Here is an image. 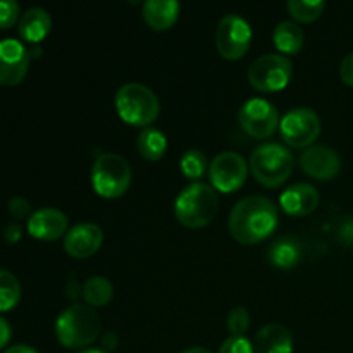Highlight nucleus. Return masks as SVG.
I'll return each mask as SVG.
<instances>
[{
    "label": "nucleus",
    "mask_w": 353,
    "mask_h": 353,
    "mask_svg": "<svg viewBox=\"0 0 353 353\" xmlns=\"http://www.w3.org/2000/svg\"><path fill=\"white\" fill-rule=\"evenodd\" d=\"M116 347H117V336L114 333H107L102 340V350H105L107 353H109Z\"/></svg>",
    "instance_id": "obj_35"
},
{
    "label": "nucleus",
    "mask_w": 353,
    "mask_h": 353,
    "mask_svg": "<svg viewBox=\"0 0 353 353\" xmlns=\"http://www.w3.org/2000/svg\"><path fill=\"white\" fill-rule=\"evenodd\" d=\"M116 110L123 123L134 128H148L161 114V102L148 86L128 83L117 90Z\"/></svg>",
    "instance_id": "obj_5"
},
{
    "label": "nucleus",
    "mask_w": 353,
    "mask_h": 353,
    "mask_svg": "<svg viewBox=\"0 0 353 353\" xmlns=\"http://www.w3.org/2000/svg\"><path fill=\"white\" fill-rule=\"evenodd\" d=\"M19 19V2L17 0H0V30H9Z\"/></svg>",
    "instance_id": "obj_28"
},
{
    "label": "nucleus",
    "mask_w": 353,
    "mask_h": 353,
    "mask_svg": "<svg viewBox=\"0 0 353 353\" xmlns=\"http://www.w3.org/2000/svg\"><path fill=\"white\" fill-rule=\"evenodd\" d=\"M272 41H274L276 48L281 52V55H296L303 47V37L302 28L299 26V23H293V21H283L278 26L274 28V33H272Z\"/></svg>",
    "instance_id": "obj_21"
},
{
    "label": "nucleus",
    "mask_w": 353,
    "mask_h": 353,
    "mask_svg": "<svg viewBox=\"0 0 353 353\" xmlns=\"http://www.w3.org/2000/svg\"><path fill=\"white\" fill-rule=\"evenodd\" d=\"M326 0H288V12L299 24H310L319 19Z\"/></svg>",
    "instance_id": "obj_25"
},
{
    "label": "nucleus",
    "mask_w": 353,
    "mask_h": 353,
    "mask_svg": "<svg viewBox=\"0 0 353 353\" xmlns=\"http://www.w3.org/2000/svg\"><path fill=\"white\" fill-rule=\"evenodd\" d=\"M10 336H12V330H10V324L0 316V350L6 348L9 345Z\"/></svg>",
    "instance_id": "obj_33"
},
{
    "label": "nucleus",
    "mask_w": 353,
    "mask_h": 353,
    "mask_svg": "<svg viewBox=\"0 0 353 353\" xmlns=\"http://www.w3.org/2000/svg\"><path fill=\"white\" fill-rule=\"evenodd\" d=\"M28 233L40 241H55L68 233V216L59 209L45 207L31 214Z\"/></svg>",
    "instance_id": "obj_15"
},
{
    "label": "nucleus",
    "mask_w": 353,
    "mask_h": 353,
    "mask_svg": "<svg viewBox=\"0 0 353 353\" xmlns=\"http://www.w3.org/2000/svg\"><path fill=\"white\" fill-rule=\"evenodd\" d=\"M3 353H38L34 348L28 347V345H14V347H9Z\"/></svg>",
    "instance_id": "obj_36"
},
{
    "label": "nucleus",
    "mask_w": 353,
    "mask_h": 353,
    "mask_svg": "<svg viewBox=\"0 0 353 353\" xmlns=\"http://www.w3.org/2000/svg\"><path fill=\"white\" fill-rule=\"evenodd\" d=\"M179 169H181V174L192 183L200 181L205 176V172H209L207 155L202 150H199V148H190V150H186L181 155Z\"/></svg>",
    "instance_id": "obj_24"
},
{
    "label": "nucleus",
    "mask_w": 353,
    "mask_h": 353,
    "mask_svg": "<svg viewBox=\"0 0 353 353\" xmlns=\"http://www.w3.org/2000/svg\"><path fill=\"white\" fill-rule=\"evenodd\" d=\"M219 210V196L210 185L192 183L178 195L174 202V216L179 224L190 230L205 228L216 219Z\"/></svg>",
    "instance_id": "obj_3"
},
{
    "label": "nucleus",
    "mask_w": 353,
    "mask_h": 353,
    "mask_svg": "<svg viewBox=\"0 0 353 353\" xmlns=\"http://www.w3.org/2000/svg\"><path fill=\"white\" fill-rule=\"evenodd\" d=\"M52 30V17L41 7H31L21 16L17 33L26 43L38 45L48 37Z\"/></svg>",
    "instance_id": "obj_17"
},
{
    "label": "nucleus",
    "mask_w": 353,
    "mask_h": 353,
    "mask_svg": "<svg viewBox=\"0 0 353 353\" xmlns=\"http://www.w3.org/2000/svg\"><path fill=\"white\" fill-rule=\"evenodd\" d=\"M21 236H23V230H21L19 224H9V226L6 228V231H3V238H6L7 243L10 245L17 243V241L21 240Z\"/></svg>",
    "instance_id": "obj_32"
},
{
    "label": "nucleus",
    "mask_w": 353,
    "mask_h": 353,
    "mask_svg": "<svg viewBox=\"0 0 353 353\" xmlns=\"http://www.w3.org/2000/svg\"><path fill=\"white\" fill-rule=\"evenodd\" d=\"M93 192L107 200L121 199L131 186V168L117 154H102L92 168Z\"/></svg>",
    "instance_id": "obj_6"
},
{
    "label": "nucleus",
    "mask_w": 353,
    "mask_h": 353,
    "mask_svg": "<svg viewBox=\"0 0 353 353\" xmlns=\"http://www.w3.org/2000/svg\"><path fill=\"white\" fill-rule=\"evenodd\" d=\"M228 228L240 245H257L278 228V209L265 196H247L233 207Z\"/></svg>",
    "instance_id": "obj_1"
},
{
    "label": "nucleus",
    "mask_w": 353,
    "mask_h": 353,
    "mask_svg": "<svg viewBox=\"0 0 353 353\" xmlns=\"http://www.w3.org/2000/svg\"><path fill=\"white\" fill-rule=\"evenodd\" d=\"M219 353H255V348L245 336H230L221 345Z\"/></svg>",
    "instance_id": "obj_29"
},
{
    "label": "nucleus",
    "mask_w": 353,
    "mask_h": 353,
    "mask_svg": "<svg viewBox=\"0 0 353 353\" xmlns=\"http://www.w3.org/2000/svg\"><path fill=\"white\" fill-rule=\"evenodd\" d=\"M248 172H250V168L243 155L238 152H223L216 155L209 164L210 186L224 195L234 193L245 185Z\"/></svg>",
    "instance_id": "obj_10"
},
{
    "label": "nucleus",
    "mask_w": 353,
    "mask_h": 353,
    "mask_svg": "<svg viewBox=\"0 0 353 353\" xmlns=\"http://www.w3.org/2000/svg\"><path fill=\"white\" fill-rule=\"evenodd\" d=\"M9 212L16 219H30L31 217V205L23 196H14L9 200Z\"/></svg>",
    "instance_id": "obj_30"
},
{
    "label": "nucleus",
    "mask_w": 353,
    "mask_h": 353,
    "mask_svg": "<svg viewBox=\"0 0 353 353\" xmlns=\"http://www.w3.org/2000/svg\"><path fill=\"white\" fill-rule=\"evenodd\" d=\"M138 154L148 162H157L168 152V138L157 128H143L137 138Z\"/></svg>",
    "instance_id": "obj_22"
},
{
    "label": "nucleus",
    "mask_w": 353,
    "mask_h": 353,
    "mask_svg": "<svg viewBox=\"0 0 353 353\" xmlns=\"http://www.w3.org/2000/svg\"><path fill=\"white\" fill-rule=\"evenodd\" d=\"M78 353H107V352L102 350V348H85V350H81Z\"/></svg>",
    "instance_id": "obj_38"
},
{
    "label": "nucleus",
    "mask_w": 353,
    "mask_h": 353,
    "mask_svg": "<svg viewBox=\"0 0 353 353\" xmlns=\"http://www.w3.org/2000/svg\"><path fill=\"white\" fill-rule=\"evenodd\" d=\"M255 353H292L293 336L283 324H268L255 336Z\"/></svg>",
    "instance_id": "obj_19"
},
{
    "label": "nucleus",
    "mask_w": 353,
    "mask_h": 353,
    "mask_svg": "<svg viewBox=\"0 0 353 353\" xmlns=\"http://www.w3.org/2000/svg\"><path fill=\"white\" fill-rule=\"evenodd\" d=\"M295 159H293L292 150L281 143H262L261 147L255 148L250 155V168L252 176L259 185L265 188H278L285 185L293 172Z\"/></svg>",
    "instance_id": "obj_4"
},
{
    "label": "nucleus",
    "mask_w": 353,
    "mask_h": 353,
    "mask_svg": "<svg viewBox=\"0 0 353 353\" xmlns=\"http://www.w3.org/2000/svg\"><path fill=\"white\" fill-rule=\"evenodd\" d=\"M240 126L254 140H268L279 128L278 109L265 99H250L238 114Z\"/></svg>",
    "instance_id": "obj_11"
},
{
    "label": "nucleus",
    "mask_w": 353,
    "mask_h": 353,
    "mask_svg": "<svg viewBox=\"0 0 353 353\" xmlns=\"http://www.w3.org/2000/svg\"><path fill=\"white\" fill-rule=\"evenodd\" d=\"M252 43V28L247 19L238 14H228L216 30V48L226 61H240Z\"/></svg>",
    "instance_id": "obj_9"
},
{
    "label": "nucleus",
    "mask_w": 353,
    "mask_h": 353,
    "mask_svg": "<svg viewBox=\"0 0 353 353\" xmlns=\"http://www.w3.org/2000/svg\"><path fill=\"white\" fill-rule=\"evenodd\" d=\"M340 78H341V81L345 83V85L353 88V52H350V54H348L347 57L341 61Z\"/></svg>",
    "instance_id": "obj_31"
},
{
    "label": "nucleus",
    "mask_w": 353,
    "mask_h": 353,
    "mask_svg": "<svg viewBox=\"0 0 353 353\" xmlns=\"http://www.w3.org/2000/svg\"><path fill=\"white\" fill-rule=\"evenodd\" d=\"M103 233L93 223H81L72 226L64 236V252L72 259H88L100 250Z\"/></svg>",
    "instance_id": "obj_14"
},
{
    "label": "nucleus",
    "mask_w": 353,
    "mask_h": 353,
    "mask_svg": "<svg viewBox=\"0 0 353 353\" xmlns=\"http://www.w3.org/2000/svg\"><path fill=\"white\" fill-rule=\"evenodd\" d=\"M31 54L19 40H0V85L17 86L24 81L30 69Z\"/></svg>",
    "instance_id": "obj_12"
},
{
    "label": "nucleus",
    "mask_w": 353,
    "mask_h": 353,
    "mask_svg": "<svg viewBox=\"0 0 353 353\" xmlns=\"http://www.w3.org/2000/svg\"><path fill=\"white\" fill-rule=\"evenodd\" d=\"M112 296V283L103 276H93L83 285V299H85L86 305L93 307V309L109 305Z\"/></svg>",
    "instance_id": "obj_23"
},
{
    "label": "nucleus",
    "mask_w": 353,
    "mask_h": 353,
    "mask_svg": "<svg viewBox=\"0 0 353 353\" xmlns=\"http://www.w3.org/2000/svg\"><path fill=\"white\" fill-rule=\"evenodd\" d=\"M21 300V283L12 272L0 269V312H9Z\"/></svg>",
    "instance_id": "obj_26"
},
{
    "label": "nucleus",
    "mask_w": 353,
    "mask_h": 353,
    "mask_svg": "<svg viewBox=\"0 0 353 353\" xmlns=\"http://www.w3.org/2000/svg\"><path fill=\"white\" fill-rule=\"evenodd\" d=\"M321 119L312 109L309 107H296L290 110L279 123V133H281L283 141L292 148H305L312 147L319 138Z\"/></svg>",
    "instance_id": "obj_8"
},
{
    "label": "nucleus",
    "mask_w": 353,
    "mask_h": 353,
    "mask_svg": "<svg viewBox=\"0 0 353 353\" xmlns=\"http://www.w3.org/2000/svg\"><path fill=\"white\" fill-rule=\"evenodd\" d=\"M65 295H68V299H71L72 302H76V300L79 299V295H83V288L78 285L74 276H72L68 281V285H65Z\"/></svg>",
    "instance_id": "obj_34"
},
{
    "label": "nucleus",
    "mask_w": 353,
    "mask_h": 353,
    "mask_svg": "<svg viewBox=\"0 0 353 353\" xmlns=\"http://www.w3.org/2000/svg\"><path fill=\"white\" fill-rule=\"evenodd\" d=\"M181 353H212V352L207 350V348H202V347H193V348H188V350H185Z\"/></svg>",
    "instance_id": "obj_37"
},
{
    "label": "nucleus",
    "mask_w": 353,
    "mask_h": 353,
    "mask_svg": "<svg viewBox=\"0 0 353 353\" xmlns=\"http://www.w3.org/2000/svg\"><path fill=\"white\" fill-rule=\"evenodd\" d=\"M102 323L95 309L86 303H72L55 321V336L64 348L85 350L100 336Z\"/></svg>",
    "instance_id": "obj_2"
},
{
    "label": "nucleus",
    "mask_w": 353,
    "mask_h": 353,
    "mask_svg": "<svg viewBox=\"0 0 353 353\" xmlns=\"http://www.w3.org/2000/svg\"><path fill=\"white\" fill-rule=\"evenodd\" d=\"M293 64L286 55L265 54L255 59L248 68V83L261 93L281 92L290 85Z\"/></svg>",
    "instance_id": "obj_7"
},
{
    "label": "nucleus",
    "mask_w": 353,
    "mask_h": 353,
    "mask_svg": "<svg viewBox=\"0 0 353 353\" xmlns=\"http://www.w3.org/2000/svg\"><path fill=\"white\" fill-rule=\"evenodd\" d=\"M228 331H230V336H245V333L250 327V314L243 307H234L233 310H230L226 321Z\"/></svg>",
    "instance_id": "obj_27"
},
{
    "label": "nucleus",
    "mask_w": 353,
    "mask_h": 353,
    "mask_svg": "<svg viewBox=\"0 0 353 353\" xmlns=\"http://www.w3.org/2000/svg\"><path fill=\"white\" fill-rule=\"evenodd\" d=\"M300 168L316 181H331L340 174L341 159L334 148L312 145L300 155Z\"/></svg>",
    "instance_id": "obj_13"
},
{
    "label": "nucleus",
    "mask_w": 353,
    "mask_h": 353,
    "mask_svg": "<svg viewBox=\"0 0 353 353\" xmlns=\"http://www.w3.org/2000/svg\"><path fill=\"white\" fill-rule=\"evenodd\" d=\"M319 192L309 183H296L290 186L279 196V205L288 216H309L319 207Z\"/></svg>",
    "instance_id": "obj_16"
},
{
    "label": "nucleus",
    "mask_w": 353,
    "mask_h": 353,
    "mask_svg": "<svg viewBox=\"0 0 353 353\" xmlns=\"http://www.w3.org/2000/svg\"><path fill=\"white\" fill-rule=\"evenodd\" d=\"M302 245L295 238L283 236L271 245L268 252V261L274 268L288 271V269H293L302 261Z\"/></svg>",
    "instance_id": "obj_20"
},
{
    "label": "nucleus",
    "mask_w": 353,
    "mask_h": 353,
    "mask_svg": "<svg viewBox=\"0 0 353 353\" xmlns=\"http://www.w3.org/2000/svg\"><path fill=\"white\" fill-rule=\"evenodd\" d=\"M179 17V0H145L143 19L154 31H165Z\"/></svg>",
    "instance_id": "obj_18"
}]
</instances>
